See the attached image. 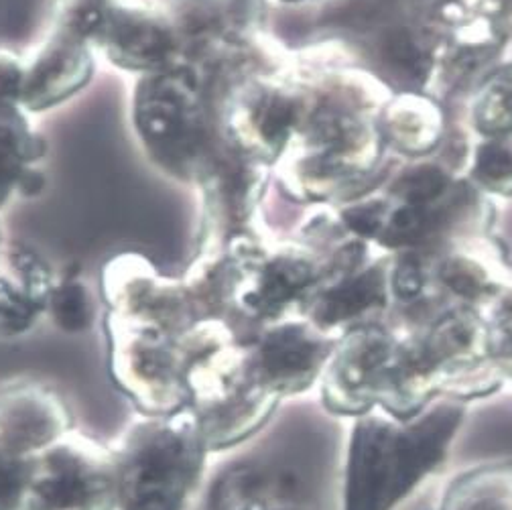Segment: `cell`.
Segmentation results:
<instances>
[{
	"label": "cell",
	"mask_w": 512,
	"mask_h": 510,
	"mask_svg": "<svg viewBox=\"0 0 512 510\" xmlns=\"http://www.w3.org/2000/svg\"><path fill=\"white\" fill-rule=\"evenodd\" d=\"M45 313L66 334H84L94 322V303L90 291L78 279L55 283Z\"/></svg>",
	"instance_id": "9a60e30c"
},
{
	"label": "cell",
	"mask_w": 512,
	"mask_h": 510,
	"mask_svg": "<svg viewBox=\"0 0 512 510\" xmlns=\"http://www.w3.org/2000/svg\"><path fill=\"white\" fill-rule=\"evenodd\" d=\"M445 189V175L437 167H419L399 181V194L411 206H423L435 200Z\"/></svg>",
	"instance_id": "d6986e66"
},
{
	"label": "cell",
	"mask_w": 512,
	"mask_h": 510,
	"mask_svg": "<svg viewBox=\"0 0 512 510\" xmlns=\"http://www.w3.org/2000/svg\"><path fill=\"white\" fill-rule=\"evenodd\" d=\"M311 267L291 257H275L259 263L242 259L234 271L232 301L254 320L279 322L283 311L301 297L311 283Z\"/></svg>",
	"instance_id": "9c48e42d"
},
{
	"label": "cell",
	"mask_w": 512,
	"mask_h": 510,
	"mask_svg": "<svg viewBox=\"0 0 512 510\" xmlns=\"http://www.w3.org/2000/svg\"><path fill=\"white\" fill-rule=\"evenodd\" d=\"M478 175L492 183L510 177L512 151L502 145H486L478 155Z\"/></svg>",
	"instance_id": "44dd1931"
},
{
	"label": "cell",
	"mask_w": 512,
	"mask_h": 510,
	"mask_svg": "<svg viewBox=\"0 0 512 510\" xmlns=\"http://www.w3.org/2000/svg\"><path fill=\"white\" fill-rule=\"evenodd\" d=\"M39 157L41 139L31 133L17 104H0V206L17 189L25 194L35 177L29 165Z\"/></svg>",
	"instance_id": "4fadbf2b"
},
{
	"label": "cell",
	"mask_w": 512,
	"mask_h": 510,
	"mask_svg": "<svg viewBox=\"0 0 512 510\" xmlns=\"http://www.w3.org/2000/svg\"><path fill=\"white\" fill-rule=\"evenodd\" d=\"M100 31L104 49L124 68L155 74L173 55L171 25L147 9H116Z\"/></svg>",
	"instance_id": "30bf717a"
},
{
	"label": "cell",
	"mask_w": 512,
	"mask_h": 510,
	"mask_svg": "<svg viewBox=\"0 0 512 510\" xmlns=\"http://www.w3.org/2000/svg\"><path fill=\"white\" fill-rule=\"evenodd\" d=\"M295 106L279 94H244L234 106L230 126L246 149H277L293 126Z\"/></svg>",
	"instance_id": "7c38bea8"
},
{
	"label": "cell",
	"mask_w": 512,
	"mask_h": 510,
	"mask_svg": "<svg viewBox=\"0 0 512 510\" xmlns=\"http://www.w3.org/2000/svg\"><path fill=\"white\" fill-rule=\"evenodd\" d=\"M25 510H118L114 450L78 431L61 437L33 456Z\"/></svg>",
	"instance_id": "5b68a950"
},
{
	"label": "cell",
	"mask_w": 512,
	"mask_h": 510,
	"mask_svg": "<svg viewBox=\"0 0 512 510\" xmlns=\"http://www.w3.org/2000/svg\"><path fill=\"white\" fill-rule=\"evenodd\" d=\"M92 76V59L82 41L55 39L25 66L19 104L33 110L49 108L78 92Z\"/></svg>",
	"instance_id": "8fae6325"
},
{
	"label": "cell",
	"mask_w": 512,
	"mask_h": 510,
	"mask_svg": "<svg viewBox=\"0 0 512 510\" xmlns=\"http://www.w3.org/2000/svg\"><path fill=\"white\" fill-rule=\"evenodd\" d=\"M137 131L157 161L179 175L198 173L206 151V126L198 88L183 74L155 72L135 104Z\"/></svg>",
	"instance_id": "8992f818"
},
{
	"label": "cell",
	"mask_w": 512,
	"mask_h": 510,
	"mask_svg": "<svg viewBox=\"0 0 512 510\" xmlns=\"http://www.w3.org/2000/svg\"><path fill=\"white\" fill-rule=\"evenodd\" d=\"M112 450L118 510H189L194 504L210 450L189 407L139 419Z\"/></svg>",
	"instance_id": "6da1fadb"
},
{
	"label": "cell",
	"mask_w": 512,
	"mask_h": 510,
	"mask_svg": "<svg viewBox=\"0 0 512 510\" xmlns=\"http://www.w3.org/2000/svg\"><path fill=\"white\" fill-rule=\"evenodd\" d=\"M108 370L143 417L187 407V356L181 336L108 315Z\"/></svg>",
	"instance_id": "277c9868"
},
{
	"label": "cell",
	"mask_w": 512,
	"mask_h": 510,
	"mask_svg": "<svg viewBox=\"0 0 512 510\" xmlns=\"http://www.w3.org/2000/svg\"><path fill=\"white\" fill-rule=\"evenodd\" d=\"M384 297L382 277L376 271L354 277L326 291L313 307V320L319 326H336L360 315Z\"/></svg>",
	"instance_id": "5bb4252c"
},
{
	"label": "cell",
	"mask_w": 512,
	"mask_h": 510,
	"mask_svg": "<svg viewBox=\"0 0 512 510\" xmlns=\"http://www.w3.org/2000/svg\"><path fill=\"white\" fill-rule=\"evenodd\" d=\"M450 510H512V482L492 474L468 478L452 494Z\"/></svg>",
	"instance_id": "e0dca14e"
},
{
	"label": "cell",
	"mask_w": 512,
	"mask_h": 510,
	"mask_svg": "<svg viewBox=\"0 0 512 510\" xmlns=\"http://www.w3.org/2000/svg\"><path fill=\"white\" fill-rule=\"evenodd\" d=\"M460 417L441 407L411 425L362 419L350 441L344 510H391L443 458Z\"/></svg>",
	"instance_id": "7a4b0ae2"
},
{
	"label": "cell",
	"mask_w": 512,
	"mask_h": 510,
	"mask_svg": "<svg viewBox=\"0 0 512 510\" xmlns=\"http://www.w3.org/2000/svg\"><path fill=\"white\" fill-rule=\"evenodd\" d=\"M244 510H293V508H285V506H275V504H267L263 500H256L250 506H246Z\"/></svg>",
	"instance_id": "484cf974"
},
{
	"label": "cell",
	"mask_w": 512,
	"mask_h": 510,
	"mask_svg": "<svg viewBox=\"0 0 512 510\" xmlns=\"http://www.w3.org/2000/svg\"><path fill=\"white\" fill-rule=\"evenodd\" d=\"M423 285L421 269L415 259H405L395 275V289L403 299H413Z\"/></svg>",
	"instance_id": "cb8c5ba5"
},
{
	"label": "cell",
	"mask_w": 512,
	"mask_h": 510,
	"mask_svg": "<svg viewBox=\"0 0 512 510\" xmlns=\"http://www.w3.org/2000/svg\"><path fill=\"white\" fill-rule=\"evenodd\" d=\"M41 313H45L43 305L15 277H0V336L27 334Z\"/></svg>",
	"instance_id": "2e32d148"
},
{
	"label": "cell",
	"mask_w": 512,
	"mask_h": 510,
	"mask_svg": "<svg viewBox=\"0 0 512 510\" xmlns=\"http://www.w3.org/2000/svg\"><path fill=\"white\" fill-rule=\"evenodd\" d=\"M346 224L354 232L370 236L380 228V208H376V206L352 208L350 212H346Z\"/></svg>",
	"instance_id": "d4e9b609"
},
{
	"label": "cell",
	"mask_w": 512,
	"mask_h": 510,
	"mask_svg": "<svg viewBox=\"0 0 512 510\" xmlns=\"http://www.w3.org/2000/svg\"><path fill=\"white\" fill-rule=\"evenodd\" d=\"M328 360L324 338L301 322H275L248 346L254 378L279 399L307 391Z\"/></svg>",
	"instance_id": "ba28073f"
},
{
	"label": "cell",
	"mask_w": 512,
	"mask_h": 510,
	"mask_svg": "<svg viewBox=\"0 0 512 510\" xmlns=\"http://www.w3.org/2000/svg\"><path fill=\"white\" fill-rule=\"evenodd\" d=\"M74 431V419L61 395L39 380L0 385V445L33 458Z\"/></svg>",
	"instance_id": "52a82bcc"
},
{
	"label": "cell",
	"mask_w": 512,
	"mask_h": 510,
	"mask_svg": "<svg viewBox=\"0 0 512 510\" xmlns=\"http://www.w3.org/2000/svg\"><path fill=\"white\" fill-rule=\"evenodd\" d=\"M427 228V216L421 206H405L401 208L389 228H387V240L393 244H409L415 242Z\"/></svg>",
	"instance_id": "ffe728a7"
},
{
	"label": "cell",
	"mask_w": 512,
	"mask_h": 510,
	"mask_svg": "<svg viewBox=\"0 0 512 510\" xmlns=\"http://www.w3.org/2000/svg\"><path fill=\"white\" fill-rule=\"evenodd\" d=\"M387 55L397 63V68L409 74H423V57L407 33L399 31L387 39Z\"/></svg>",
	"instance_id": "7402d4cb"
},
{
	"label": "cell",
	"mask_w": 512,
	"mask_h": 510,
	"mask_svg": "<svg viewBox=\"0 0 512 510\" xmlns=\"http://www.w3.org/2000/svg\"><path fill=\"white\" fill-rule=\"evenodd\" d=\"M33 458L0 445V510H25Z\"/></svg>",
	"instance_id": "ac0fdd59"
},
{
	"label": "cell",
	"mask_w": 512,
	"mask_h": 510,
	"mask_svg": "<svg viewBox=\"0 0 512 510\" xmlns=\"http://www.w3.org/2000/svg\"><path fill=\"white\" fill-rule=\"evenodd\" d=\"M482 126L492 133L512 129V96L506 92L492 94L482 108Z\"/></svg>",
	"instance_id": "603a6c76"
},
{
	"label": "cell",
	"mask_w": 512,
	"mask_h": 510,
	"mask_svg": "<svg viewBox=\"0 0 512 510\" xmlns=\"http://www.w3.org/2000/svg\"><path fill=\"white\" fill-rule=\"evenodd\" d=\"M279 397L254 378L248 348L232 332L200 348L187 366V407L196 415L210 452L230 450L259 431Z\"/></svg>",
	"instance_id": "3957f363"
}]
</instances>
